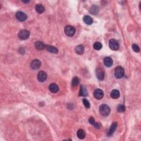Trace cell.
<instances>
[{
	"instance_id": "1",
	"label": "cell",
	"mask_w": 141,
	"mask_h": 141,
	"mask_svg": "<svg viewBox=\"0 0 141 141\" xmlns=\"http://www.w3.org/2000/svg\"><path fill=\"white\" fill-rule=\"evenodd\" d=\"M99 111L103 116H106L109 115L111 110L108 105L106 104H102L99 107Z\"/></svg>"
},
{
	"instance_id": "2",
	"label": "cell",
	"mask_w": 141,
	"mask_h": 141,
	"mask_svg": "<svg viewBox=\"0 0 141 141\" xmlns=\"http://www.w3.org/2000/svg\"><path fill=\"white\" fill-rule=\"evenodd\" d=\"M125 74L124 68L122 66H117L115 68V76L118 79L124 77Z\"/></svg>"
},
{
	"instance_id": "3",
	"label": "cell",
	"mask_w": 141,
	"mask_h": 141,
	"mask_svg": "<svg viewBox=\"0 0 141 141\" xmlns=\"http://www.w3.org/2000/svg\"><path fill=\"white\" fill-rule=\"evenodd\" d=\"M64 33L68 36H72L76 33V29L71 25H67L64 28Z\"/></svg>"
},
{
	"instance_id": "4",
	"label": "cell",
	"mask_w": 141,
	"mask_h": 141,
	"mask_svg": "<svg viewBox=\"0 0 141 141\" xmlns=\"http://www.w3.org/2000/svg\"><path fill=\"white\" fill-rule=\"evenodd\" d=\"M18 36L19 37V38L22 40H27V39L29 38L30 36V33L28 30L23 29L19 31Z\"/></svg>"
},
{
	"instance_id": "5",
	"label": "cell",
	"mask_w": 141,
	"mask_h": 141,
	"mask_svg": "<svg viewBox=\"0 0 141 141\" xmlns=\"http://www.w3.org/2000/svg\"><path fill=\"white\" fill-rule=\"evenodd\" d=\"M109 44L110 48L112 50L116 51L119 48V44L115 39H110L109 42Z\"/></svg>"
},
{
	"instance_id": "6",
	"label": "cell",
	"mask_w": 141,
	"mask_h": 141,
	"mask_svg": "<svg viewBox=\"0 0 141 141\" xmlns=\"http://www.w3.org/2000/svg\"><path fill=\"white\" fill-rule=\"evenodd\" d=\"M16 17L17 19L20 22H24L27 19V16L24 12L19 11L16 13Z\"/></svg>"
},
{
	"instance_id": "7",
	"label": "cell",
	"mask_w": 141,
	"mask_h": 141,
	"mask_svg": "<svg viewBox=\"0 0 141 141\" xmlns=\"http://www.w3.org/2000/svg\"><path fill=\"white\" fill-rule=\"evenodd\" d=\"M47 74L44 71H40L38 74V79L39 82H45L47 79Z\"/></svg>"
},
{
	"instance_id": "8",
	"label": "cell",
	"mask_w": 141,
	"mask_h": 141,
	"mask_svg": "<svg viewBox=\"0 0 141 141\" xmlns=\"http://www.w3.org/2000/svg\"><path fill=\"white\" fill-rule=\"evenodd\" d=\"M41 61L38 59L33 60L31 63V68L32 69H33V70H37V69H39L41 67Z\"/></svg>"
},
{
	"instance_id": "9",
	"label": "cell",
	"mask_w": 141,
	"mask_h": 141,
	"mask_svg": "<svg viewBox=\"0 0 141 141\" xmlns=\"http://www.w3.org/2000/svg\"><path fill=\"white\" fill-rule=\"evenodd\" d=\"M94 96L97 100H100L104 96V93L100 89H97L95 90L94 92Z\"/></svg>"
},
{
	"instance_id": "10",
	"label": "cell",
	"mask_w": 141,
	"mask_h": 141,
	"mask_svg": "<svg viewBox=\"0 0 141 141\" xmlns=\"http://www.w3.org/2000/svg\"><path fill=\"white\" fill-rule=\"evenodd\" d=\"M96 75L99 80H103L104 79L105 73H104V71L101 68H98L96 69Z\"/></svg>"
},
{
	"instance_id": "11",
	"label": "cell",
	"mask_w": 141,
	"mask_h": 141,
	"mask_svg": "<svg viewBox=\"0 0 141 141\" xmlns=\"http://www.w3.org/2000/svg\"><path fill=\"white\" fill-rule=\"evenodd\" d=\"M50 91L52 93H56L59 91V87L55 83H51L48 87Z\"/></svg>"
},
{
	"instance_id": "12",
	"label": "cell",
	"mask_w": 141,
	"mask_h": 141,
	"mask_svg": "<svg viewBox=\"0 0 141 141\" xmlns=\"http://www.w3.org/2000/svg\"><path fill=\"white\" fill-rule=\"evenodd\" d=\"M117 122H114V123H112V124L111 125V126L110 127L109 130L108 132V136H111L115 132V130L117 128Z\"/></svg>"
},
{
	"instance_id": "13",
	"label": "cell",
	"mask_w": 141,
	"mask_h": 141,
	"mask_svg": "<svg viewBox=\"0 0 141 141\" xmlns=\"http://www.w3.org/2000/svg\"><path fill=\"white\" fill-rule=\"evenodd\" d=\"M45 49L47 50L48 51H49L53 54H57L59 52V50L57 48L55 47H53V46H50V45H46L45 46Z\"/></svg>"
},
{
	"instance_id": "14",
	"label": "cell",
	"mask_w": 141,
	"mask_h": 141,
	"mask_svg": "<svg viewBox=\"0 0 141 141\" xmlns=\"http://www.w3.org/2000/svg\"><path fill=\"white\" fill-rule=\"evenodd\" d=\"M104 64L106 67H110L112 65L113 60L110 57H106L104 59Z\"/></svg>"
},
{
	"instance_id": "15",
	"label": "cell",
	"mask_w": 141,
	"mask_h": 141,
	"mask_svg": "<svg viewBox=\"0 0 141 141\" xmlns=\"http://www.w3.org/2000/svg\"><path fill=\"white\" fill-rule=\"evenodd\" d=\"M45 45L41 41H36L35 44V47L37 50H42L44 48H45Z\"/></svg>"
},
{
	"instance_id": "16",
	"label": "cell",
	"mask_w": 141,
	"mask_h": 141,
	"mask_svg": "<svg viewBox=\"0 0 141 141\" xmlns=\"http://www.w3.org/2000/svg\"><path fill=\"white\" fill-rule=\"evenodd\" d=\"M75 51L78 55H82L84 52V47L82 45H78L75 48Z\"/></svg>"
},
{
	"instance_id": "17",
	"label": "cell",
	"mask_w": 141,
	"mask_h": 141,
	"mask_svg": "<svg viewBox=\"0 0 141 141\" xmlns=\"http://www.w3.org/2000/svg\"><path fill=\"white\" fill-rule=\"evenodd\" d=\"M120 92L117 89H114L112 90L111 92V97L112 99H118L120 97Z\"/></svg>"
},
{
	"instance_id": "18",
	"label": "cell",
	"mask_w": 141,
	"mask_h": 141,
	"mask_svg": "<svg viewBox=\"0 0 141 141\" xmlns=\"http://www.w3.org/2000/svg\"><path fill=\"white\" fill-rule=\"evenodd\" d=\"M35 10L38 13L41 14L45 11V8L42 4H37L35 6Z\"/></svg>"
},
{
	"instance_id": "19",
	"label": "cell",
	"mask_w": 141,
	"mask_h": 141,
	"mask_svg": "<svg viewBox=\"0 0 141 141\" xmlns=\"http://www.w3.org/2000/svg\"><path fill=\"white\" fill-rule=\"evenodd\" d=\"M83 21L84 22L85 24L88 25H91L93 23V19L90 16H85L83 17Z\"/></svg>"
},
{
	"instance_id": "20",
	"label": "cell",
	"mask_w": 141,
	"mask_h": 141,
	"mask_svg": "<svg viewBox=\"0 0 141 141\" xmlns=\"http://www.w3.org/2000/svg\"><path fill=\"white\" fill-rule=\"evenodd\" d=\"M77 137L78 138H79L80 140L84 139L85 137V133L84 131L82 129H79V130L77 131Z\"/></svg>"
},
{
	"instance_id": "21",
	"label": "cell",
	"mask_w": 141,
	"mask_h": 141,
	"mask_svg": "<svg viewBox=\"0 0 141 141\" xmlns=\"http://www.w3.org/2000/svg\"><path fill=\"white\" fill-rule=\"evenodd\" d=\"M79 95L80 96H86L88 95L87 89L85 88V87L84 86H83V85H81V87H80V89L79 91Z\"/></svg>"
},
{
	"instance_id": "22",
	"label": "cell",
	"mask_w": 141,
	"mask_h": 141,
	"mask_svg": "<svg viewBox=\"0 0 141 141\" xmlns=\"http://www.w3.org/2000/svg\"><path fill=\"white\" fill-rule=\"evenodd\" d=\"M99 12V8L98 6H93L90 10V12L91 14L94 15H96Z\"/></svg>"
},
{
	"instance_id": "23",
	"label": "cell",
	"mask_w": 141,
	"mask_h": 141,
	"mask_svg": "<svg viewBox=\"0 0 141 141\" xmlns=\"http://www.w3.org/2000/svg\"><path fill=\"white\" fill-rule=\"evenodd\" d=\"M89 122L90 124L94 126L96 128H100V125H99V124L98 123H96V122H95V120L93 117H90L89 119Z\"/></svg>"
},
{
	"instance_id": "24",
	"label": "cell",
	"mask_w": 141,
	"mask_h": 141,
	"mask_svg": "<svg viewBox=\"0 0 141 141\" xmlns=\"http://www.w3.org/2000/svg\"><path fill=\"white\" fill-rule=\"evenodd\" d=\"M79 78L77 77H75L73 78L72 81V85L73 87H76L79 84Z\"/></svg>"
},
{
	"instance_id": "25",
	"label": "cell",
	"mask_w": 141,
	"mask_h": 141,
	"mask_svg": "<svg viewBox=\"0 0 141 141\" xmlns=\"http://www.w3.org/2000/svg\"><path fill=\"white\" fill-rule=\"evenodd\" d=\"M93 47L95 50H99L102 48V44L99 42H96L94 43V44L93 45Z\"/></svg>"
},
{
	"instance_id": "26",
	"label": "cell",
	"mask_w": 141,
	"mask_h": 141,
	"mask_svg": "<svg viewBox=\"0 0 141 141\" xmlns=\"http://www.w3.org/2000/svg\"><path fill=\"white\" fill-rule=\"evenodd\" d=\"M117 110L118 112H123L126 110V108L125 107V106L123 105H118L117 108Z\"/></svg>"
},
{
	"instance_id": "27",
	"label": "cell",
	"mask_w": 141,
	"mask_h": 141,
	"mask_svg": "<svg viewBox=\"0 0 141 141\" xmlns=\"http://www.w3.org/2000/svg\"><path fill=\"white\" fill-rule=\"evenodd\" d=\"M83 104H84L85 107L87 109L89 108L90 106H91V104H90L89 101L86 99H83Z\"/></svg>"
},
{
	"instance_id": "28",
	"label": "cell",
	"mask_w": 141,
	"mask_h": 141,
	"mask_svg": "<svg viewBox=\"0 0 141 141\" xmlns=\"http://www.w3.org/2000/svg\"><path fill=\"white\" fill-rule=\"evenodd\" d=\"M132 49L135 52H140V47L137 44H133L132 46Z\"/></svg>"
}]
</instances>
